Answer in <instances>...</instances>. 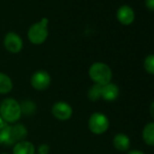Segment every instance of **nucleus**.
I'll use <instances>...</instances> for the list:
<instances>
[{
    "label": "nucleus",
    "instance_id": "obj_13",
    "mask_svg": "<svg viewBox=\"0 0 154 154\" xmlns=\"http://www.w3.org/2000/svg\"><path fill=\"white\" fill-rule=\"evenodd\" d=\"M13 89V82L10 77L0 72V94H9Z\"/></svg>",
    "mask_w": 154,
    "mask_h": 154
},
{
    "label": "nucleus",
    "instance_id": "obj_18",
    "mask_svg": "<svg viewBox=\"0 0 154 154\" xmlns=\"http://www.w3.org/2000/svg\"><path fill=\"white\" fill-rule=\"evenodd\" d=\"M49 151H50V147L48 144L43 143V144H40L38 146V149H37L38 154H48Z\"/></svg>",
    "mask_w": 154,
    "mask_h": 154
},
{
    "label": "nucleus",
    "instance_id": "obj_21",
    "mask_svg": "<svg viewBox=\"0 0 154 154\" xmlns=\"http://www.w3.org/2000/svg\"><path fill=\"white\" fill-rule=\"evenodd\" d=\"M127 154H145L143 151L138 150V149H133V150H130Z\"/></svg>",
    "mask_w": 154,
    "mask_h": 154
},
{
    "label": "nucleus",
    "instance_id": "obj_7",
    "mask_svg": "<svg viewBox=\"0 0 154 154\" xmlns=\"http://www.w3.org/2000/svg\"><path fill=\"white\" fill-rule=\"evenodd\" d=\"M51 112L54 117L59 121H67L72 115V106L68 103L63 101L54 103L52 106Z\"/></svg>",
    "mask_w": 154,
    "mask_h": 154
},
{
    "label": "nucleus",
    "instance_id": "obj_8",
    "mask_svg": "<svg viewBox=\"0 0 154 154\" xmlns=\"http://www.w3.org/2000/svg\"><path fill=\"white\" fill-rule=\"evenodd\" d=\"M117 19L120 23L122 25H131L135 18V13L134 10L128 5H122L121 6L116 13Z\"/></svg>",
    "mask_w": 154,
    "mask_h": 154
},
{
    "label": "nucleus",
    "instance_id": "obj_5",
    "mask_svg": "<svg viewBox=\"0 0 154 154\" xmlns=\"http://www.w3.org/2000/svg\"><path fill=\"white\" fill-rule=\"evenodd\" d=\"M52 83V78L50 74L44 70H39L35 72L30 79V84L32 87L36 91L46 90Z\"/></svg>",
    "mask_w": 154,
    "mask_h": 154
},
{
    "label": "nucleus",
    "instance_id": "obj_19",
    "mask_svg": "<svg viewBox=\"0 0 154 154\" xmlns=\"http://www.w3.org/2000/svg\"><path fill=\"white\" fill-rule=\"evenodd\" d=\"M145 5L149 10H154V0H145Z\"/></svg>",
    "mask_w": 154,
    "mask_h": 154
},
{
    "label": "nucleus",
    "instance_id": "obj_6",
    "mask_svg": "<svg viewBox=\"0 0 154 154\" xmlns=\"http://www.w3.org/2000/svg\"><path fill=\"white\" fill-rule=\"evenodd\" d=\"M4 46L9 53L18 54L22 51L24 43L17 33L8 32L4 37Z\"/></svg>",
    "mask_w": 154,
    "mask_h": 154
},
{
    "label": "nucleus",
    "instance_id": "obj_20",
    "mask_svg": "<svg viewBox=\"0 0 154 154\" xmlns=\"http://www.w3.org/2000/svg\"><path fill=\"white\" fill-rule=\"evenodd\" d=\"M149 114H150L151 118L154 120V102H152L149 106Z\"/></svg>",
    "mask_w": 154,
    "mask_h": 154
},
{
    "label": "nucleus",
    "instance_id": "obj_14",
    "mask_svg": "<svg viewBox=\"0 0 154 154\" xmlns=\"http://www.w3.org/2000/svg\"><path fill=\"white\" fill-rule=\"evenodd\" d=\"M142 139L149 146H154V122H149L142 131Z\"/></svg>",
    "mask_w": 154,
    "mask_h": 154
},
{
    "label": "nucleus",
    "instance_id": "obj_16",
    "mask_svg": "<svg viewBox=\"0 0 154 154\" xmlns=\"http://www.w3.org/2000/svg\"><path fill=\"white\" fill-rule=\"evenodd\" d=\"M20 105H21L22 113H24L26 115L33 114L36 109L35 103L32 101H24V102H22V103H20Z\"/></svg>",
    "mask_w": 154,
    "mask_h": 154
},
{
    "label": "nucleus",
    "instance_id": "obj_3",
    "mask_svg": "<svg viewBox=\"0 0 154 154\" xmlns=\"http://www.w3.org/2000/svg\"><path fill=\"white\" fill-rule=\"evenodd\" d=\"M48 23L49 20L46 17H43L39 22L33 24L27 32L28 40L33 45H42L44 44L49 35L48 31Z\"/></svg>",
    "mask_w": 154,
    "mask_h": 154
},
{
    "label": "nucleus",
    "instance_id": "obj_1",
    "mask_svg": "<svg viewBox=\"0 0 154 154\" xmlns=\"http://www.w3.org/2000/svg\"><path fill=\"white\" fill-rule=\"evenodd\" d=\"M0 116L8 124L16 123L22 116L21 105L14 98H7L0 103Z\"/></svg>",
    "mask_w": 154,
    "mask_h": 154
},
{
    "label": "nucleus",
    "instance_id": "obj_11",
    "mask_svg": "<svg viewBox=\"0 0 154 154\" xmlns=\"http://www.w3.org/2000/svg\"><path fill=\"white\" fill-rule=\"evenodd\" d=\"M13 154H35V147L32 142L25 140L14 145Z\"/></svg>",
    "mask_w": 154,
    "mask_h": 154
},
{
    "label": "nucleus",
    "instance_id": "obj_4",
    "mask_svg": "<svg viewBox=\"0 0 154 154\" xmlns=\"http://www.w3.org/2000/svg\"><path fill=\"white\" fill-rule=\"evenodd\" d=\"M109 126V119L103 112H94L88 120V128L90 131L96 135H101L106 132Z\"/></svg>",
    "mask_w": 154,
    "mask_h": 154
},
{
    "label": "nucleus",
    "instance_id": "obj_22",
    "mask_svg": "<svg viewBox=\"0 0 154 154\" xmlns=\"http://www.w3.org/2000/svg\"><path fill=\"white\" fill-rule=\"evenodd\" d=\"M6 124H7V122L2 119V117H1V116H0V130L3 129V128L6 126Z\"/></svg>",
    "mask_w": 154,
    "mask_h": 154
},
{
    "label": "nucleus",
    "instance_id": "obj_2",
    "mask_svg": "<svg viewBox=\"0 0 154 154\" xmlns=\"http://www.w3.org/2000/svg\"><path fill=\"white\" fill-rule=\"evenodd\" d=\"M91 80L99 85H105L111 83L112 78V72L110 66L102 62L94 63L88 71Z\"/></svg>",
    "mask_w": 154,
    "mask_h": 154
},
{
    "label": "nucleus",
    "instance_id": "obj_23",
    "mask_svg": "<svg viewBox=\"0 0 154 154\" xmlns=\"http://www.w3.org/2000/svg\"><path fill=\"white\" fill-rule=\"evenodd\" d=\"M2 154H8V153H2Z\"/></svg>",
    "mask_w": 154,
    "mask_h": 154
},
{
    "label": "nucleus",
    "instance_id": "obj_15",
    "mask_svg": "<svg viewBox=\"0 0 154 154\" xmlns=\"http://www.w3.org/2000/svg\"><path fill=\"white\" fill-rule=\"evenodd\" d=\"M102 89L103 86L94 84L88 90L87 93V97L89 98L90 101L92 102H97L102 98Z\"/></svg>",
    "mask_w": 154,
    "mask_h": 154
},
{
    "label": "nucleus",
    "instance_id": "obj_9",
    "mask_svg": "<svg viewBox=\"0 0 154 154\" xmlns=\"http://www.w3.org/2000/svg\"><path fill=\"white\" fill-rule=\"evenodd\" d=\"M27 129L25 125L21 123H17L14 125H10V135L13 144L15 145L17 142L25 140L27 137Z\"/></svg>",
    "mask_w": 154,
    "mask_h": 154
},
{
    "label": "nucleus",
    "instance_id": "obj_10",
    "mask_svg": "<svg viewBox=\"0 0 154 154\" xmlns=\"http://www.w3.org/2000/svg\"><path fill=\"white\" fill-rule=\"evenodd\" d=\"M120 94L119 87L112 83H109L103 86L102 89V98L107 102L115 101Z\"/></svg>",
    "mask_w": 154,
    "mask_h": 154
},
{
    "label": "nucleus",
    "instance_id": "obj_17",
    "mask_svg": "<svg viewBox=\"0 0 154 154\" xmlns=\"http://www.w3.org/2000/svg\"><path fill=\"white\" fill-rule=\"evenodd\" d=\"M144 68L147 72L154 75V54H149L144 59Z\"/></svg>",
    "mask_w": 154,
    "mask_h": 154
},
{
    "label": "nucleus",
    "instance_id": "obj_12",
    "mask_svg": "<svg viewBox=\"0 0 154 154\" xmlns=\"http://www.w3.org/2000/svg\"><path fill=\"white\" fill-rule=\"evenodd\" d=\"M113 146L120 151H126L131 145L130 138L124 133H117L112 140Z\"/></svg>",
    "mask_w": 154,
    "mask_h": 154
}]
</instances>
